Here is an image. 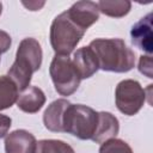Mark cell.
<instances>
[{"instance_id":"cell-1","label":"cell","mask_w":153,"mask_h":153,"mask_svg":"<svg viewBox=\"0 0 153 153\" xmlns=\"http://www.w3.org/2000/svg\"><path fill=\"white\" fill-rule=\"evenodd\" d=\"M88 47L93 50L99 69L126 73L135 66V54L121 38H96Z\"/></svg>"},{"instance_id":"cell-2","label":"cell","mask_w":153,"mask_h":153,"mask_svg":"<svg viewBox=\"0 0 153 153\" xmlns=\"http://www.w3.org/2000/svg\"><path fill=\"white\" fill-rule=\"evenodd\" d=\"M42 57V48L37 39L26 37L20 41L16 60L7 72V75L14 81L19 92L30 86L32 74L41 68Z\"/></svg>"},{"instance_id":"cell-3","label":"cell","mask_w":153,"mask_h":153,"mask_svg":"<svg viewBox=\"0 0 153 153\" xmlns=\"http://www.w3.org/2000/svg\"><path fill=\"white\" fill-rule=\"evenodd\" d=\"M86 30L76 25L67 14L62 12L56 16L50 25V44L55 54L67 55L76 48L78 43L84 37Z\"/></svg>"},{"instance_id":"cell-4","label":"cell","mask_w":153,"mask_h":153,"mask_svg":"<svg viewBox=\"0 0 153 153\" xmlns=\"http://www.w3.org/2000/svg\"><path fill=\"white\" fill-rule=\"evenodd\" d=\"M98 123V111L84 104H69L63 117V131L80 140H91Z\"/></svg>"},{"instance_id":"cell-5","label":"cell","mask_w":153,"mask_h":153,"mask_svg":"<svg viewBox=\"0 0 153 153\" xmlns=\"http://www.w3.org/2000/svg\"><path fill=\"white\" fill-rule=\"evenodd\" d=\"M49 74L56 92L66 97L73 94L81 81L72 59L67 55L55 54L50 62Z\"/></svg>"},{"instance_id":"cell-6","label":"cell","mask_w":153,"mask_h":153,"mask_svg":"<svg viewBox=\"0 0 153 153\" xmlns=\"http://www.w3.org/2000/svg\"><path fill=\"white\" fill-rule=\"evenodd\" d=\"M146 102V91L141 84L133 79H126L117 84L115 90L116 108L127 116L136 115Z\"/></svg>"},{"instance_id":"cell-7","label":"cell","mask_w":153,"mask_h":153,"mask_svg":"<svg viewBox=\"0 0 153 153\" xmlns=\"http://www.w3.org/2000/svg\"><path fill=\"white\" fill-rule=\"evenodd\" d=\"M66 12L68 17L84 30H87L99 19V10L97 2L93 1H76Z\"/></svg>"},{"instance_id":"cell-8","label":"cell","mask_w":153,"mask_h":153,"mask_svg":"<svg viewBox=\"0 0 153 153\" xmlns=\"http://www.w3.org/2000/svg\"><path fill=\"white\" fill-rule=\"evenodd\" d=\"M152 18V13H147L139 22H136L130 30L131 43L147 55H151L153 50Z\"/></svg>"},{"instance_id":"cell-9","label":"cell","mask_w":153,"mask_h":153,"mask_svg":"<svg viewBox=\"0 0 153 153\" xmlns=\"http://www.w3.org/2000/svg\"><path fill=\"white\" fill-rule=\"evenodd\" d=\"M6 153H35L36 137L25 129H17L5 136Z\"/></svg>"},{"instance_id":"cell-10","label":"cell","mask_w":153,"mask_h":153,"mask_svg":"<svg viewBox=\"0 0 153 153\" xmlns=\"http://www.w3.org/2000/svg\"><path fill=\"white\" fill-rule=\"evenodd\" d=\"M72 62H73L81 80L93 76L97 73V71L99 69L97 57H96L93 50L88 45L79 48L73 54Z\"/></svg>"},{"instance_id":"cell-11","label":"cell","mask_w":153,"mask_h":153,"mask_svg":"<svg viewBox=\"0 0 153 153\" xmlns=\"http://www.w3.org/2000/svg\"><path fill=\"white\" fill-rule=\"evenodd\" d=\"M69 104L71 102L67 99L60 98L48 105L43 114V123L48 130L54 133L63 131V117Z\"/></svg>"},{"instance_id":"cell-12","label":"cell","mask_w":153,"mask_h":153,"mask_svg":"<svg viewBox=\"0 0 153 153\" xmlns=\"http://www.w3.org/2000/svg\"><path fill=\"white\" fill-rule=\"evenodd\" d=\"M120 130V122L116 116L108 111L98 112V123L96 131L92 136V141L96 143H103L110 139H114Z\"/></svg>"},{"instance_id":"cell-13","label":"cell","mask_w":153,"mask_h":153,"mask_svg":"<svg viewBox=\"0 0 153 153\" xmlns=\"http://www.w3.org/2000/svg\"><path fill=\"white\" fill-rule=\"evenodd\" d=\"M45 103L44 92L37 86H29L22 93H19L17 99V106L19 110L26 114H36L38 112Z\"/></svg>"},{"instance_id":"cell-14","label":"cell","mask_w":153,"mask_h":153,"mask_svg":"<svg viewBox=\"0 0 153 153\" xmlns=\"http://www.w3.org/2000/svg\"><path fill=\"white\" fill-rule=\"evenodd\" d=\"M19 90L8 75L0 76V111L11 108L17 103Z\"/></svg>"},{"instance_id":"cell-15","label":"cell","mask_w":153,"mask_h":153,"mask_svg":"<svg viewBox=\"0 0 153 153\" xmlns=\"http://www.w3.org/2000/svg\"><path fill=\"white\" fill-rule=\"evenodd\" d=\"M99 13L112 18H122L127 16L131 8V2L128 0H102L97 2Z\"/></svg>"},{"instance_id":"cell-16","label":"cell","mask_w":153,"mask_h":153,"mask_svg":"<svg viewBox=\"0 0 153 153\" xmlns=\"http://www.w3.org/2000/svg\"><path fill=\"white\" fill-rule=\"evenodd\" d=\"M35 153H75V151L65 141L45 139L37 141Z\"/></svg>"},{"instance_id":"cell-17","label":"cell","mask_w":153,"mask_h":153,"mask_svg":"<svg viewBox=\"0 0 153 153\" xmlns=\"http://www.w3.org/2000/svg\"><path fill=\"white\" fill-rule=\"evenodd\" d=\"M99 153H133V149L124 140L114 137L100 145Z\"/></svg>"},{"instance_id":"cell-18","label":"cell","mask_w":153,"mask_h":153,"mask_svg":"<svg viewBox=\"0 0 153 153\" xmlns=\"http://www.w3.org/2000/svg\"><path fill=\"white\" fill-rule=\"evenodd\" d=\"M137 69L141 74L146 75L147 78H153V65H152V56L151 55H141L137 65Z\"/></svg>"},{"instance_id":"cell-19","label":"cell","mask_w":153,"mask_h":153,"mask_svg":"<svg viewBox=\"0 0 153 153\" xmlns=\"http://www.w3.org/2000/svg\"><path fill=\"white\" fill-rule=\"evenodd\" d=\"M12 44V38L10 33H7L4 30H0V55L6 53Z\"/></svg>"},{"instance_id":"cell-20","label":"cell","mask_w":153,"mask_h":153,"mask_svg":"<svg viewBox=\"0 0 153 153\" xmlns=\"http://www.w3.org/2000/svg\"><path fill=\"white\" fill-rule=\"evenodd\" d=\"M11 124H12L11 117L0 114V139L7 135L10 128H11Z\"/></svg>"},{"instance_id":"cell-21","label":"cell","mask_w":153,"mask_h":153,"mask_svg":"<svg viewBox=\"0 0 153 153\" xmlns=\"http://www.w3.org/2000/svg\"><path fill=\"white\" fill-rule=\"evenodd\" d=\"M26 8H29L30 11H38L39 8H42L43 6H44V1H41V2H38V1H29V2H26V1H23L22 2Z\"/></svg>"},{"instance_id":"cell-22","label":"cell","mask_w":153,"mask_h":153,"mask_svg":"<svg viewBox=\"0 0 153 153\" xmlns=\"http://www.w3.org/2000/svg\"><path fill=\"white\" fill-rule=\"evenodd\" d=\"M1 13H2V4L0 2V16H1Z\"/></svg>"}]
</instances>
